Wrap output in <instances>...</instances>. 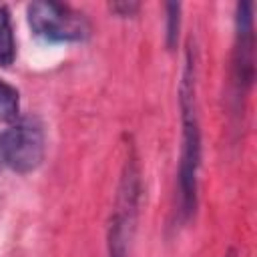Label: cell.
<instances>
[{
  "mask_svg": "<svg viewBox=\"0 0 257 257\" xmlns=\"http://www.w3.org/2000/svg\"><path fill=\"white\" fill-rule=\"evenodd\" d=\"M181 110V155L177 171V205L181 221H189L199 203V169H201V120L197 98V50L189 40L179 80Z\"/></svg>",
  "mask_w": 257,
  "mask_h": 257,
  "instance_id": "6da1fadb",
  "label": "cell"
},
{
  "mask_svg": "<svg viewBox=\"0 0 257 257\" xmlns=\"http://www.w3.org/2000/svg\"><path fill=\"white\" fill-rule=\"evenodd\" d=\"M44 155V126L36 116H20L0 135V163L18 175L36 171Z\"/></svg>",
  "mask_w": 257,
  "mask_h": 257,
  "instance_id": "7a4b0ae2",
  "label": "cell"
},
{
  "mask_svg": "<svg viewBox=\"0 0 257 257\" xmlns=\"http://www.w3.org/2000/svg\"><path fill=\"white\" fill-rule=\"evenodd\" d=\"M26 16L32 32L48 42H82L90 36L88 18L68 4L30 2Z\"/></svg>",
  "mask_w": 257,
  "mask_h": 257,
  "instance_id": "3957f363",
  "label": "cell"
},
{
  "mask_svg": "<svg viewBox=\"0 0 257 257\" xmlns=\"http://www.w3.org/2000/svg\"><path fill=\"white\" fill-rule=\"evenodd\" d=\"M255 80V26L253 2H239L235 6V36L231 54V92L237 106L247 98Z\"/></svg>",
  "mask_w": 257,
  "mask_h": 257,
  "instance_id": "277c9868",
  "label": "cell"
},
{
  "mask_svg": "<svg viewBox=\"0 0 257 257\" xmlns=\"http://www.w3.org/2000/svg\"><path fill=\"white\" fill-rule=\"evenodd\" d=\"M139 199H141V177L135 171L120 173L116 201L106 231L108 257H126L128 239L133 235L139 213Z\"/></svg>",
  "mask_w": 257,
  "mask_h": 257,
  "instance_id": "5b68a950",
  "label": "cell"
},
{
  "mask_svg": "<svg viewBox=\"0 0 257 257\" xmlns=\"http://www.w3.org/2000/svg\"><path fill=\"white\" fill-rule=\"evenodd\" d=\"M16 60V38L8 6L0 4V66H10Z\"/></svg>",
  "mask_w": 257,
  "mask_h": 257,
  "instance_id": "8992f818",
  "label": "cell"
},
{
  "mask_svg": "<svg viewBox=\"0 0 257 257\" xmlns=\"http://www.w3.org/2000/svg\"><path fill=\"white\" fill-rule=\"evenodd\" d=\"M20 118V92L0 76V122H16Z\"/></svg>",
  "mask_w": 257,
  "mask_h": 257,
  "instance_id": "52a82bcc",
  "label": "cell"
},
{
  "mask_svg": "<svg viewBox=\"0 0 257 257\" xmlns=\"http://www.w3.org/2000/svg\"><path fill=\"white\" fill-rule=\"evenodd\" d=\"M165 42L167 48H175L177 46V38H179V28H181V4L179 2H167L165 4Z\"/></svg>",
  "mask_w": 257,
  "mask_h": 257,
  "instance_id": "ba28073f",
  "label": "cell"
},
{
  "mask_svg": "<svg viewBox=\"0 0 257 257\" xmlns=\"http://www.w3.org/2000/svg\"><path fill=\"white\" fill-rule=\"evenodd\" d=\"M108 10L114 12L116 16H135L139 10H141V4L139 2H133V0H118V2H110L108 4Z\"/></svg>",
  "mask_w": 257,
  "mask_h": 257,
  "instance_id": "9c48e42d",
  "label": "cell"
},
{
  "mask_svg": "<svg viewBox=\"0 0 257 257\" xmlns=\"http://www.w3.org/2000/svg\"><path fill=\"white\" fill-rule=\"evenodd\" d=\"M225 257H237V255H235V249H229V251H227V255H225Z\"/></svg>",
  "mask_w": 257,
  "mask_h": 257,
  "instance_id": "30bf717a",
  "label": "cell"
}]
</instances>
